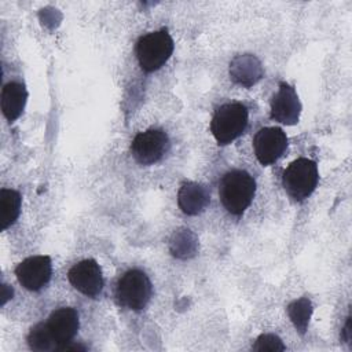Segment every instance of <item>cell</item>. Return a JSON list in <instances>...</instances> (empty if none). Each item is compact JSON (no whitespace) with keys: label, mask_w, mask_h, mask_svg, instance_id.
<instances>
[{"label":"cell","mask_w":352,"mask_h":352,"mask_svg":"<svg viewBox=\"0 0 352 352\" xmlns=\"http://www.w3.org/2000/svg\"><path fill=\"white\" fill-rule=\"evenodd\" d=\"M72 286L87 297H96L103 289V275L94 258H85L74 264L67 274Z\"/></svg>","instance_id":"8"},{"label":"cell","mask_w":352,"mask_h":352,"mask_svg":"<svg viewBox=\"0 0 352 352\" xmlns=\"http://www.w3.org/2000/svg\"><path fill=\"white\" fill-rule=\"evenodd\" d=\"M263 66L260 60L250 54L238 55L230 63L231 80L242 87H252L263 77Z\"/></svg>","instance_id":"13"},{"label":"cell","mask_w":352,"mask_h":352,"mask_svg":"<svg viewBox=\"0 0 352 352\" xmlns=\"http://www.w3.org/2000/svg\"><path fill=\"white\" fill-rule=\"evenodd\" d=\"M318 165L309 158H297L289 164L282 176V184L286 192L294 201H304L318 186Z\"/></svg>","instance_id":"3"},{"label":"cell","mask_w":352,"mask_h":352,"mask_svg":"<svg viewBox=\"0 0 352 352\" xmlns=\"http://www.w3.org/2000/svg\"><path fill=\"white\" fill-rule=\"evenodd\" d=\"M300 113L301 103L296 89L287 82H280L271 99V118L285 125H294L298 122Z\"/></svg>","instance_id":"10"},{"label":"cell","mask_w":352,"mask_h":352,"mask_svg":"<svg viewBox=\"0 0 352 352\" xmlns=\"http://www.w3.org/2000/svg\"><path fill=\"white\" fill-rule=\"evenodd\" d=\"M195 249H197V239L188 230L175 234L170 242V250L173 252L175 256L182 258H186L194 254Z\"/></svg>","instance_id":"18"},{"label":"cell","mask_w":352,"mask_h":352,"mask_svg":"<svg viewBox=\"0 0 352 352\" xmlns=\"http://www.w3.org/2000/svg\"><path fill=\"white\" fill-rule=\"evenodd\" d=\"M286 147L287 136L276 126L261 128L253 139L254 154L261 165H270L278 161L283 155Z\"/></svg>","instance_id":"7"},{"label":"cell","mask_w":352,"mask_h":352,"mask_svg":"<svg viewBox=\"0 0 352 352\" xmlns=\"http://www.w3.org/2000/svg\"><path fill=\"white\" fill-rule=\"evenodd\" d=\"M153 293V286L148 279V276L140 271V270H129L125 274L121 275V278L117 282V289H116V297L120 305L133 309V311H140L143 309Z\"/></svg>","instance_id":"5"},{"label":"cell","mask_w":352,"mask_h":352,"mask_svg":"<svg viewBox=\"0 0 352 352\" xmlns=\"http://www.w3.org/2000/svg\"><path fill=\"white\" fill-rule=\"evenodd\" d=\"M169 146V138L162 129H147L135 136L131 151L139 164L151 165L168 153Z\"/></svg>","instance_id":"6"},{"label":"cell","mask_w":352,"mask_h":352,"mask_svg":"<svg viewBox=\"0 0 352 352\" xmlns=\"http://www.w3.org/2000/svg\"><path fill=\"white\" fill-rule=\"evenodd\" d=\"M246 125V106L238 102L226 103L216 110L210 121V132L219 144H228L243 133Z\"/></svg>","instance_id":"4"},{"label":"cell","mask_w":352,"mask_h":352,"mask_svg":"<svg viewBox=\"0 0 352 352\" xmlns=\"http://www.w3.org/2000/svg\"><path fill=\"white\" fill-rule=\"evenodd\" d=\"M256 194V182L246 170L234 169L221 177L219 195L223 206L231 214H242L252 204Z\"/></svg>","instance_id":"1"},{"label":"cell","mask_w":352,"mask_h":352,"mask_svg":"<svg viewBox=\"0 0 352 352\" xmlns=\"http://www.w3.org/2000/svg\"><path fill=\"white\" fill-rule=\"evenodd\" d=\"M21 194L15 190L1 188L0 191V223L1 230L8 228L15 223L21 213Z\"/></svg>","instance_id":"15"},{"label":"cell","mask_w":352,"mask_h":352,"mask_svg":"<svg viewBox=\"0 0 352 352\" xmlns=\"http://www.w3.org/2000/svg\"><path fill=\"white\" fill-rule=\"evenodd\" d=\"M28 92L23 84L11 81L3 87L1 91V110L8 121L16 120L26 104Z\"/></svg>","instance_id":"14"},{"label":"cell","mask_w":352,"mask_h":352,"mask_svg":"<svg viewBox=\"0 0 352 352\" xmlns=\"http://www.w3.org/2000/svg\"><path fill=\"white\" fill-rule=\"evenodd\" d=\"M45 323L58 345L56 351H62L77 334L80 326L78 312L70 307L59 308L50 315Z\"/></svg>","instance_id":"11"},{"label":"cell","mask_w":352,"mask_h":352,"mask_svg":"<svg viewBox=\"0 0 352 352\" xmlns=\"http://www.w3.org/2000/svg\"><path fill=\"white\" fill-rule=\"evenodd\" d=\"M209 191L204 184L195 182H186L177 192V204L183 213L188 216L199 214L209 205Z\"/></svg>","instance_id":"12"},{"label":"cell","mask_w":352,"mask_h":352,"mask_svg":"<svg viewBox=\"0 0 352 352\" xmlns=\"http://www.w3.org/2000/svg\"><path fill=\"white\" fill-rule=\"evenodd\" d=\"M52 274V264L48 256H32L25 258L15 268L18 282L28 290L36 292L44 287Z\"/></svg>","instance_id":"9"},{"label":"cell","mask_w":352,"mask_h":352,"mask_svg":"<svg viewBox=\"0 0 352 352\" xmlns=\"http://www.w3.org/2000/svg\"><path fill=\"white\" fill-rule=\"evenodd\" d=\"M287 312L289 316L293 322V324L296 326V329L304 334L308 323H309V318L312 314V304L307 297H301L298 300H294L289 307H287Z\"/></svg>","instance_id":"17"},{"label":"cell","mask_w":352,"mask_h":352,"mask_svg":"<svg viewBox=\"0 0 352 352\" xmlns=\"http://www.w3.org/2000/svg\"><path fill=\"white\" fill-rule=\"evenodd\" d=\"M253 349L254 351H283L285 345L282 344V340L275 334H261L256 340Z\"/></svg>","instance_id":"19"},{"label":"cell","mask_w":352,"mask_h":352,"mask_svg":"<svg viewBox=\"0 0 352 352\" xmlns=\"http://www.w3.org/2000/svg\"><path fill=\"white\" fill-rule=\"evenodd\" d=\"M173 48V40L165 29L142 36L136 44V56L140 67L147 73L161 69L170 58Z\"/></svg>","instance_id":"2"},{"label":"cell","mask_w":352,"mask_h":352,"mask_svg":"<svg viewBox=\"0 0 352 352\" xmlns=\"http://www.w3.org/2000/svg\"><path fill=\"white\" fill-rule=\"evenodd\" d=\"M28 344L30 349L38 352L56 351L58 345L47 326V323H37L33 326L28 334Z\"/></svg>","instance_id":"16"}]
</instances>
